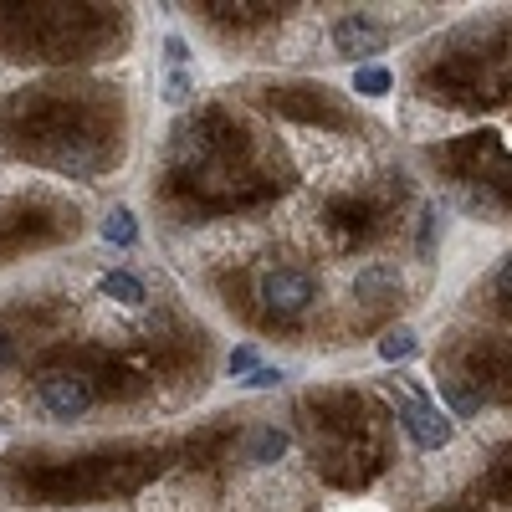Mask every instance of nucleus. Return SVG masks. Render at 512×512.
<instances>
[{"label": "nucleus", "instance_id": "obj_8", "mask_svg": "<svg viewBox=\"0 0 512 512\" xmlns=\"http://www.w3.org/2000/svg\"><path fill=\"white\" fill-rule=\"evenodd\" d=\"M277 456H287V431H277V425H262V431L251 436V461L267 466V461H277Z\"/></svg>", "mask_w": 512, "mask_h": 512}, {"label": "nucleus", "instance_id": "obj_16", "mask_svg": "<svg viewBox=\"0 0 512 512\" xmlns=\"http://www.w3.org/2000/svg\"><path fill=\"white\" fill-rule=\"evenodd\" d=\"M0 369H11V344H6V333H0Z\"/></svg>", "mask_w": 512, "mask_h": 512}, {"label": "nucleus", "instance_id": "obj_1", "mask_svg": "<svg viewBox=\"0 0 512 512\" xmlns=\"http://www.w3.org/2000/svg\"><path fill=\"white\" fill-rule=\"evenodd\" d=\"M41 410L47 415H57V420H77V415H88V405H93V384L82 379V374H47L41 379Z\"/></svg>", "mask_w": 512, "mask_h": 512}, {"label": "nucleus", "instance_id": "obj_6", "mask_svg": "<svg viewBox=\"0 0 512 512\" xmlns=\"http://www.w3.org/2000/svg\"><path fill=\"white\" fill-rule=\"evenodd\" d=\"M390 88H395L390 67H379V62H364V67H354V93H359V98H384Z\"/></svg>", "mask_w": 512, "mask_h": 512}, {"label": "nucleus", "instance_id": "obj_14", "mask_svg": "<svg viewBox=\"0 0 512 512\" xmlns=\"http://www.w3.org/2000/svg\"><path fill=\"white\" fill-rule=\"evenodd\" d=\"M226 369H231L236 379H246L251 369H262V364H256V349H236V354L226 359Z\"/></svg>", "mask_w": 512, "mask_h": 512}, {"label": "nucleus", "instance_id": "obj_12", "mask_svg": "<svg viewBox=\"0 0 512 512\" xmlns=\"http://www.w3.org/2000/svg\"><path fill=\"white\" fill-rule=\"evenodd\" d=\"M190 98V72H169L164 77V103H185Z\"/></svg>", "mask_w": 512, "mask_h": 512}, {"label": "nucleus", "instance_id": "obj_2", "mask_svg": "<svg viewBox=\"0 0 512 512\" xmlns=\"http://www.w3.org/2000/svg\"><path fill=\"white\" fill-rule=\"evenodd\" d=\"M262 303H267L272 313H282V318L303 313V308L313 303V277H308V272H297V267H277V272H267V277H262Z\"/></svg>", "mask_w": 512, "mask_h": 512}, {"label": "nucleus", "instance_id": "obj_13", "mask_svg": "<svg viewBox=\"0 0 512 512\" xmlns=\"http://www.w3.org/2000/svg\"><path fill=\"white\" fill-rule=\"evenodd\" d=\"M164 62L175 67V72H185V62H190V47H185L180 36H164Z\"/></svg>", "mask_w": 512, "mask_h": 512}, {"label": "nucleus", "instance_id": "obj_15", "mask_svg": "<svg viewBox=\"0 0 512 512\" xmlns=\"http://www.w3.org/2000/svg\"><path fill=\"white\" fill-rule=\"evenodd\" d=\"M497 287H502V297H512V256H507V267L497 272Z\"/></svg>", "mask_w": 512, "mask_h": 512}, {"label": "nucleus", "instance_id": "obj_4", "mask_svg": "<svg viewBox=\"0 0 512 512\" xmlns=\"http://www.w3.org/2000/svg\"><path fill=\"white\" fill-rule=\"evenodd\" d=\"M333 47L344 57H359V52H379L384 47V26L369 21V16H344L333 26Z\"/></svg>", "mask_w": 512, "mask_h": 512}, {"label": "nucleus", "instance_id": "obj_5", "mask_svg": "<svg viewBox=\"0 0 512 512\" xmlns=\"http://www.w3.org/2000/svg\"><path fill=\"white\" fill-rule=\"evenodd\" d=\"M103 241H113V246H134V241H139L134 210H128V205H113L108 216H103Z\"/></svg>", "mask_w": 512, "mask_h": 512}, {"label": "nucleus", "instance_id": "obj_10", "mask_svg": "<svg viewBox=\"0 0 512 512\" xmlns=\"http://www.w3.org/2000/svg\"><path fill=\"white\" fill-rule=\"evenodd\" d=\"M441 395L451 400V410H456V415H477V400H472V395H466V390H461V384H456V379H441Z\"/></svg>", "mask_w": 512, "mask_h": 512}, {"label": "nucleus", "instance_id": "obj_3", "mask_svg": "<svg viewBox=\"0 0 512 512\" xmlns=\"http://www.w3.org/2000/svg\"><path fill=\"white\" fill-rule=\"evenodd\" d=\"M400 425L410 431V441L420 451H441L451 441V415H441L436 405H425V400H400Z\"/></svg>", "mask_w": 512, "mask_h": 512}, {"label": "nucleus", "instance_id": "obj_11", "mask_svg": "<svg viewBox=\"0 0 512 512\" xmlns=\"http://www.w3.org/2000/svg\"><path fill=\"white\" fill-rule=\"evenodd\" d=\"M282 379H287L282 369H267V364H262V369H251V374H246L241 384H246V390H277Z\"/></svg>", "mask_w": 512, "mask_h": 512}, {"label": "nucleus", "instance_id": "obj_9", "mask_svg": "<svg viewBox=\"0 0 512 512\" xmlns=\"http://www.w3.org/2000/svg\"><path fill=\"white\" fill-rule=\"evenodd\" d=\"M415 328H390L379 338V359H390V364H400V359H415Z\"/></svg>", "mask_w": 512, "mask_h": 512}, {"label": "nucleus", "instance_id": "obj_7", "mask_svg": "<svg viewBox=\"0 0 512 512\" xmlns=\"http://www.w3.org/2000/svg\"><path fill=\"white\" fill-rule=\"evenodd\" d=\"M103 297H113V303H123V308H139L144 303V282L128 277V272H108L103 277Z\"/></svg>", "mask_w": 512, "mask_h": 512}]
</instances>
